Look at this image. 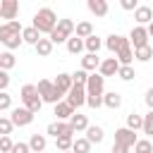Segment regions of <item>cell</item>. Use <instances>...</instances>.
Instances as JSON below:
<instances>
[{"label":"cell","instance_id":"cell-1","mask_svg":"<svg viewBox=\"0 0 153 153\" xmlns=\"http://www.w3.org/2000/svg\"><path fill=\"white\" fill-rule=\"evenodd\" d=\"M38 33H50L55 26H57V14L50 10V7H41L36 14H33V24H31Z\"/></svg>","mask_w":153,"mask_h":153},{"label":"cell","instance_id":"cell-2","mask_svg":"<svg viewBox=\"0 0 153 153\" xmlns=\"http://www.w3.org/2000/svg\"><path fill=\"white\" fill-rule=\"evenodd\" d=\"M22 103H24V108L31 112V115H36L38 110H41V105H43V100H41V96H38V91H36V86L33 84H24L22 86Z\"/></svg>","mask_w":153,"mask_h":153},{"label":"cell","instance_id":"cell-3","mask_svg":"<svg viewBox=\"0 0 153 153\" xmlns=\"http://www.w3.org/2000/svg\"><path fill=\"white\" fill-rule=\"evenodd\" d=\"M74 22L72 19H57V26L48 33V38H50V43L55 45V43H67V38L74 33Z\"/></svg>","mask_w":153,"mask_h":153},{"label":"cell","instance_id":"cell-4","mask_svg":"<svg viewBox=\"0 0 153 153\" xmlns=\"http://www.w3.org/2000/svg\"><path fill=\"white\" fill-rule=\"evenodd\" d=\"M36 91H38V96H41V100L43 103H60V98H62V93L55 88V84L53 81H48V79H41L38 81V86H36Z\"/></svg>","mask_w":153,"mask_h":153},{"label":"cell","instance_id":"cell-5","mask_svg":"<svg viewBox=\"0 0 153 153\" xmlns=\"http://www.w3.org/2000/svg\"><path fill=\"white\" fill-rule=\"evenodd\" d=\"M103 86H105V79L100 74H88V81H86V96H93V98H100L103 96Z\"/></svg>","mask_w":153,"mask_h":153},{"label":"cell","instance_id":"cell-6","mask_svg":"<svg viewBox=\"0 0 153 153\" xmlns=\"http://www.w3.org/2000/svg\"><path fill=\"white\" fill-rule=\"evenodd\" d=\"M129 45H134V50L148 45V31H146V26H134V29H131V33H129Z\"/></svg>","mask_w":153,"mask_h":153},{"label":"cell","instance_id":"cell-7","mask_svg":"<svg viewBox=\"0 0 153 153\" xmlns=\"http://www.w3.org/2000/svg\"><path fill=\"white\" fill-rule=\"evenodd\" d=\"M67 103H69V108H72V110H76V108H81V105H86V88H81V86H74V84H72V88H69V93H67Z\"/></svg>","mask_w":153,"mask_h":153},{"label":"cell","instance_id":"cell-8","mask_svg":"<svg viewBox=\"0 0 153 153\" xmlns=\"http://www.w3.org/2000/svg\"><path fill=\"white\" fill-rule=\"evenodd\" d=\"M136 141H139V139H136V131H131V129H127V127H122V129L115 131V143L122 146V148H131Z\"/></svg>","mask_w":153,"mask_h":153},{"label":"cell","instance_id":"cell-9","mask_svg":"<svg viewBox=\"0 0 153 153\" xmlns=\"http://www.w3.org/2000/svg\"><path fill=\"white\" fill-rule=\"evenodd\" d=\"M14 36H22V24L17 19L14 22H7V24H0V43L12 41Z\"/></svg>","mask_w":153,"mask_h":153},{"label":"cell","instance_id":"cell-10","mask_svg":"<svg viewBox=\"0 0 153 153\" xmlns=\"http://www.w3.org/2000/svg\"><path fill=\"white\" fill-rule=\"evenodd\" d=\"M10 122H12L14 127H26V124H31V122H33V115H31L26 108H14V110H12Z\"/></svg>","mask_w":153,"mask_h":153},{"label":"cell","instance_id":"cell-11","mask_svg":"<svg viewBox=\"0 0 153 153\" xmlns=\"http://www.w3.org/2000/svg\"><path fill=\"white\" fill-rule=\"evenodd\" d=\"M17 12H19V2H17V0H2V2H0V19L14 22Z\"/></svg>","mask_w":153,"mask_h":153},{"label":"cell","instance_id":"cell-12","mask_svg":"<svg viewBox=\"0 0 153 153\" xmlns=\"http://www.w3.org/2000/svg\"><path fill=\"white\" fill-rule=\"evenodd\" d=\"M120 72V62H117V57H108V60H103L100 62V67H98V74L105 79V76H115Z\"/></svg>","mask_w":153,"mask_h":153},{"label":"cell","instance_id":"cell-13","mask_svg":"<svg viewBox=\"0 0 153 153\" xmlns=\"http://www.w3.org/2000/svg\"><path fill=\"white\" fill-rule=\"evenodd\" d=\"M131 60H134V53H131L129 38H124V43L117 50V62H120V67H127V65H131Z\"/></svg>","mask_w":153,"mask_h":153},{"label":"cell","instance_id":"cell-14","mask_svg":"<svg viewBox=\"0 0 153 153\" xmlns=\"http://www.w3.org/2000/svg\"><path fill=\"white\" fill-rule=\"evenodd\" d=\"M134 19L139 22V26H143V24H148V22L153 19V10H151L148 5H139V7L134 10Z\"/></svg>","mask_w":153,"mask_h":153},{"label":"cell","instance_id":"cell-15","mask_svg":"<svg viewBox=\"0 0 153 153\" xmlns=\"http://www.w3.org/2000/svg\"><path fill=\"white\" fill-rule=\"evenodd\" d=\"M53 84H55V88H57L62 96H67L69 88H72V74H65V72H62V74H57V79H55Z\"/></svg>","mask_w":153,"mask_h":153},{"label":"cell","instance_id":"cell-16","mask_svg":"<svg viewBox=\"0 0 153 153\" xmlns=\"http://www.w3.org/2000/svg\"><path fill=\"white\" fill-rule=\"evenodd\" d=\"M45 146H48V141H45L43 134H31V139H29V151L31 153H43Z\"/></svg>","mask_w":153,"mask_h":153},{"label":"cell","instance_id":"cell-17","mask_svg":"<svg viewBox=\"0 0 153 153\" xmlns=\"http://www.w3.org/2000/svg\"><path fill=\"white\" fill-rule=\"evenodd\" d=\"M100 67V60H98V55H91V53H86L84 57H81V69L84 72H96Z\"/></svg>","mask_w":153,"mask_h":153},{"label":"cell","instance_id":"cell-18","mask_svg":"<svg viewBox=\"0 0 153 153\" xmlns=\"http://www.w3.org/2000/svg\"><path fill=\"white\" fill-rule=\"evenodd\" d=\"M69 127H72L74 131H86V129H88V120H86V115L74 112V115L69 117Z\"/></svg>","mask_w":153,"mask_h":153},{"label":"cell","instance_id":"cell-19","mask_svg":"<svg viewBox=\"0 0 153 153\" xmlns=\"http://www.w3.org/2000/svg\"><path fill=\"white\" fill-rule=\"evenodd\" d=\"M103 127H98V124H88V129H86V141L88 143H100L103 141Z\"/></svg>","mask_w":153,"mask_h":153},{"label":"cell","instance_id":"cell-20","mask_svg":"<svg viewBox=\"0 0 153 153\" xmlns=\"http://www.w3.org/2000/svg\"><path fill=\"white\" fill-rule=\"evenodd\" d=\"M86 7H88L96 17H105V14H108V2H105V0H88Z\"/></svg>","mask_w":153,"mask_h":153},{"label":"cell","instance_id":"cell-21","mask_svg":"<svg viewBox=\"0 0 153 153\" xmlns=\"http://www.w3.org/2000/svg\"><path fill=\"white\" fill-rule=\"evenodd\" d=\"M103 105H108L110 110H117L122 105V96L117 91H110V93H103Z\"/></svg>","mask_w":153,"mask_h":153},{"label":"cell","instance_id":"cell-22","mask_svg":"<svg viewBox=\"0 0 153 153\" xmlns=\"http://www.w3.org/2000/svg\"><path fill=\"white\" fill-rule=\"evenodd\" d=\"M74 33H76V38H81V41H86L88 36H93V26H91V22H79V24L74 26Z\"/></svg>","mask_w":153,"mask_h":153},{"label":"cell","instance_id":"cell-23","mask_svg":"<svg viewBox=\"0 0 153 153\" xmlns=\"http://www.w3.org/2000/svg\"><path fill=\"white\" fill-rule=\"evenodd\" d=\"M55 115H57V120H69L74 115V110L69 108L67 100H60V103H55Z\"/></svg>","mask_w":153,"mask_h":153},{"label":"cell","instance_id":"cell-24","mask_svg":"<svg viewBox=\"0 0 153 153\" xmlns=\"http://www.w3.org/2000/svg\"><path fill=\"white\" fill-rule=\"evenodd\" d=\"M22 41H24V43H31V45H36V43L41 41V33H38L33 26H26V29H22Z\"/></svg>","mask_w":153,"mask_h":153},{"label":"cell","instance_id":"cell-25","mask_svg":"<svg viewBox=\"0 0 153 153\" xmlns=\"http://www.w3.org/2000/svg\"><path fill=\"white\" fill-rule=\"evenodd\" d=\"M122 43H124V36H120V33H110L108 41H105V48H108L110 53H117Z\"/></svg>","mask_w":153,"mask_h":153},{"label":"cell","instance_id":"cell-26","mask_svg":"<svg viewBox=\"0 0 153 153\" xmlns=\"http://www.w3.org/2000/svg\"><path fill=\"white\" fill-rule=\"evenodd\" d=\"M100 45H103V41H100V38L96 36V33H93V36H88V38L84 41V48H86V50H88L91 55H96V53L100 50Z\"/></svg>","mask_w":153,"mask_h":153},{"label":"cell","instance_id":"cell-27","mask_svg":"<svg viewBox=\"0 0 153 153\" xmlns=\"http://www.w3.org/2000/svg\"><path fill=\"white\" fill-rule=\"evenodd\" d=\"M33 48H36V53H38L41 57H48V55L53 53V43H50V38H41Z\"/></svg>","mask_w":153,"mask_h":153},{"label":"cell","instance_id":"cell-28","mask_svg":"<svg viewBox=\"0 0 153 153\" xmlns=\"http://www.w3.org/2000/svg\"><path fill=\"white\" fill-rule=\"evenodd\" d=\"M14 65H17V57H14L10 50H7V53H0V69H2V72L12 69Z\"/></svg>","mask_w":153,"mask_h":153},{"label":"cell","instance_id":"cell-29","mask_svg":"<svg viewBox=\"0 0 153 153\" xmlns=\"http://www.w3.org/2000/svg\"><path fill=\"white\" fill-rule=\"evenodd\" d=\"M67 50H69L72 55H79V53L84 50V41L76 38V36H69V38H67Z\"/></svg>","mask_w":153,"mask_h":153},{"label":"cell","instance_id":"cell-30","mask_svg":"<svg viewBox=\"0 0 153 153\" xmlns=\"http://www.w3.org/2000/svg\"><path fill=\"white\" fill-rule=\"evenodd\" d=\"M141 127H143V117L136 115V112H129V115H127V129L136 131V129H141Z\"/></svg>","mask_w":153,"mask_h":153},{"label":"cell","instance_id":"cell-31","mask_svg":"<svg viewBox=\"0 0 153 153\" xmlns=\"http://www.w3.org/2000/svg\"><path fill=\"white\" fill-rule=\"evenodd\" d=\"M72 153H91V143L86 141V136L74 139V143H72Z\"/></svg>","mask_w":153,"mask_h":153},{"label":"cell","instance_id":"cell-32","mask_svg":"<svg viewBox=\"0 0 153 153\" xmlns=\"http://www.w3.org/2000/svg\"><path fill=\"white\" fill-rule=\"evenodd\" d=\"M134 57H136L139 62H148V60L153 57V48H151V45H146V48H139V50H134Z\"/></svg>","mask_w":153,"mask_h":153},{"label":"cell","instance_id":"cell-33","mask_svg":"<svg viewBox=\"0 0 153 153\" xmlns=\"http://www.w3.org/2000/svg\"><path fill=\"white\" fill-rule=\"evenodd\" d=\"M86 81H88V72H84V69H76L74 74H72V84L74 86H86Z\"/></svg>","mask_w":153,"mask_h":153},{"label":"cell","instance_id":"cell-34","mask_svg":"<svg viewBox=\"0 0 153 153\" xmlns=\"http://www.w3.org/2000/svg\"><path fill=\"white\" fill-rule=\"evenodd\" d=\"M134 153H153V143L148 139H139L134 143Z\"/></svg>","mask_w":153,"mask_h":153},{"label":"cell","instance_id":"cell-35","mask_svg":"<svg viewBox=\"0 0 153 153\" xmlns=\"http://www.w3.org/2000/svg\"><path fill=\"white\" fill-rule=\"evenodd\" d=\"M72 143H74L72 136H60V139H55V146H57L60 153H62V151H72Z\"/></svg>","mask_w":153,"mask_h":153},{"label":"cell","instance_id":"cell-36","mask_svg":"<svg viewBox=\"0 0 153 153\" xmlns=\"http://www.w3.org/2000/svg\"><path fill=\"white\" fill-rule=\"evenodd\" d=\"M143 134L153 136V110H148V115H143V127H141Z\"/></svg>","mask_w":153,"mask_h":153},{"label":"cell","instance_id":"cell-37","mask_svg":"<svg viewBox=\"0 0 153 153\" xmlns=\"http://www.w3.org/2000/svg\"><path fill=\"white\" fill-rule=\"evenodd\" d=\"M117 76H120V79H124V81H131V79L136 76V72H134V67H131V65H127V67H120Z\"/></svg>","mask_w":153,"mask_h":153},{"label":"cell","instance_id":"cell-38","mask_svg":"<svg viewBox=\"0 0 153 153\" xmlns=\"http://www.w3.org/2000/svg\"><path fill=\"white\" fill-rule=\"evenodd\" d=\"M60 136H72L74 139V129L69 127V122H57V139Z\"/></svg>","mask_w":153,"mask_h":153},{"label":"cell","instance_id":"cell-39","mask_svg":"<svg viewBox=\"0 0 153 153\" xmlns=\"http://www.w3.org/2000/svg\"><path fill=\"white\" fill-rule=\"evenodd\" d=\"M12 122H10V117H0V136H10L12 134Z\"/></svg>","mask_w":153,"mask_h":153},{"label":"cell","instance_id":"cell-40","mask_svg":"<svg viewBox=\"0 0 153 153\" xmlns=\"http://www.w3.org/2000/svg\"><path fill=\"white\" fill-rule=\"evenodd\" d=\"M12 146H14V141L10 136H0V153H12Z\"/></svg>","mask_w":153,"mask_h":153},{"label":"cell","instance_id":"cell-41","mask_svg":"<svg viewBox=\"0 0 153 153\" xmlns=\"http://www.w3.org/2000/svg\"><path fill=\"white\" fill-rule=\"evenodd\" d=\"M10 108H12V96L0 91V110H10Z\"/></svg>","mask_w":153,"mask_h":153},{"label":"cell","instance_id":"cell-42","mask_svg":"<svg viewBox=\"0 0 153 153\" xmlns=\"http://www.w3.org/2000/svg\"><path fill=\"white\" fill-rule=\"evenodd\" d=\"M120 5H122V10H127V12H134V10L139 7V2H136V0H122Z\"/></svg>","mask_w":153,"mask_h":153},{"label":"cell","instance_id":"cell-43","mask_svg":"<svg viewBox=\"0 0 153 153\" xmlns=\"http://www.w3.org/2000/svg\"><path fill=\"white\" fill-rule=\"evenodd\" d=\"M12 153H31V151H29V143H22L19 141V143L12 146Z\"/></svg>","mask_w":153,"mask_h":153},{"label":"cell","instance_id":"cell-44","mask_svg":"<svg viewBox=\"0 0 153 153\" xmlns=\"http://www.w3.org/2000/svg\"><path fill=\"white\" fill-rule=\"evenodd\" d=\"M7 86H10V74H7V72H2V69H0V91H5V88H7Z\"/></svg>","mask_w":153,"mask_h":153},{"label":"cell","instance_id":"cell-45","mask_svg":"<svg viewBox=\"0 0 153 153\" xmlns=\"http://www.w3.org/2000/svg\"><path fill=\"white\" fill-rule=\"evenodd\" d=\"M143 100H146V105H148V108L153 110V88H148V91H146V96H143Z\"/></svg>","mask_w":153,"mask_h":153},{"label":"cell","instance_id":"cell-46","mask_svg":"<svg viewBox=\"0 0 153 153\" xmlns=\"http://www.w3.org/2000/svg\"><path fill=\"white\" fill-rule=\"evenodd\" d=\"M45 131H48V134H50V136H55V139H57V122H50V124H48V129H45Z\"/></svg>","mask_w":153,"mask_h":153},{"label":"cell","instance_id":"cell-47","mask_svg":"<svg viewBox=\"0 0 153 153\" xmlns=\"http://www.w3.org/2000/svg\"><path fill=\"white\" fill-rule=\"evenodd\" d=\"M112 153H129V148H122V146L112 143Z\"/></svg>","mask_w":153,"mask_h":153},{"label":"cell","instance_id":"cell-48","mask_svg":"<svg viewBox=\"0 0 153 153\" xmlns=\"http://www.w3.org/2000/svg\"><path fill=\"white\" fill-rule=\"evenodd\" d=\"M146 31H148V36H151V38H153V22H151V24H148V29H146Z\"/></svg>","mask_w":153,"mask_h":153},{"label":"cell","instance_id":"cell-49","mask_svg":"<svg viewBox=\"0 0 153 153\" xmlns=\"http://www.w3.org/2000/svg\"><path fill=\"white\" fill-rule=\"evenodd\" d=\"M62 153H72V151H62Z\"/></svg>","mask_w":153,"mask_h":153},{"label":"cell","instance_id":"cell-50","mask_svg":"<svg viewBox=\"0 0 153 153\" xmlns=\"http://www.w3.org/2000/svg\"><path fill=\"white\" fill-rule=\"evenodd\" d=\"M151 10H153V7H151Z\"/></svg>","mask_w":153,"mask_h":153}]
</instances>
